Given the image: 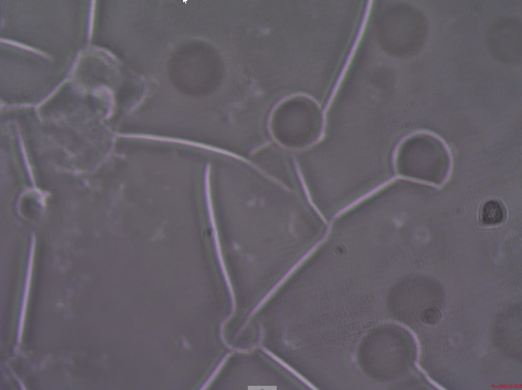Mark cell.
<instances>
[{"mask_svg": "<svg viewBox=\"0 0 522 390\" xmlns=\"http://www.w3.org/2000/svg\"><path fill=\"white\" fill-rule=\"evenodd\" d=\"M183 48L172 64L174 81L178 85H195L208 90L219 85L223 76V66L215 50L202 43Z\"/></svg>", "mask_w": 522, "mask_h": 390, "instance_id": "obj_2", "label": "cell"}, {"mask_svg": "<svg viewBox=\"0 0 522 390\" xmlns=\"http://www.w3.org/2000/svg\"><path fill=\"white\" fill-rule=\"evenodd\" d=\"M451 161L444 144L436 137L417 134L407 139L397 155L401 174L428 182L438 184L447 178Z\"/></svg>", "mask_w": 522, "mask_h": 390, "instance_id": "obj_1", "label": "cell"}, {"mask_svg": "<svg viewBox=\"0 0 522 390\" xmlns=\"http://www.w3.org/2000/svg\"><path fill=\"white\" fill-rule=\"evenodd\" d=\"M521 23L515 17H503L495 21L486 33L489 51L497 60L518 63L521 60Z\"/></svg>", "mask_w": 522, "mask_h": 390, "instance_id": "obj_4", "label": "cell"}, {"mask_svg": "<svg viewBox=\"0 0 522 390\" xmlns=\"http://www.w3.org/2000/svg\"><path fill=\"white\" fill-rule=\"evenodd\" d=\"M420 318L424 323L432 325L440 320L441 314L437 308L431 307L423 310L421 313Z\"/></svg>", "mask_w": 522, "mask_h": 390, "instance_id": "obj_6", "label": "cell"}, {"mask_svg": "<svg viewBox=\"0 0 522 390\" xmlns=\"http://www.w3.org/2000/svg\"><path fill=\"white\" fill-rule=\"evenodd\" d=\"M504 209L499 201L490 200L483 205L481 219L486 225H494L501 223L504 218Z\"/></svg>", "mask_w": 522, "mask_h": 390, "instance_id": "obj_5", "label": "cell"}, {"mask_svg": "<svg viewBox=\"0 0 522 390\" xmlns=\"http://www.w3.org/2000/svg\"><path fill=\"white\" fill-rule=\"evenodd\" d=\"M372 333L364 340L360 350L361 363L375 376L396 375L401 354V342L397 334L383 331Z\"/></svg>", "mask_w": 522, "mask_h": 390, "instance_id": "obj_3", "label": "cell"}]
</instances>
